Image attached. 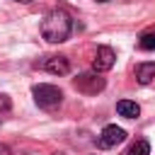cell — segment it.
I'll return each instance as SVG.
<instances>
[{
	"instance_id": "obj_1",
	"label": "cell",
	"mask_w": 155,
	"mask_h": 155,
	"mask_svg": "<svg viewBox=\"0 0 155 155\" xmlns=\"http://www.w3.org/2000/svg\"><path fill=\"white\" fill-rule=\"evenodd\" d=\"M73 34V17L65 10H51L41 22V36L48 44H63Z\"/></svg>"
},
{
	"instance_id": "obj_11",
	"label": "cell",
	"mask_w": 155,
	"mask_h": 155,
	"mask_svg": "<svg viewBox=\"0 0 155 155\" xmlns=\"http://www.w3.org/2000/svg\"><path fill=\"white\" fill-rule=\"evenodd\" d=\"M12 109V102H10V97L7 94H0V111L5 114V111H10Z\"/></svg>"
},
{
	"instance_id": "obj_10",
	"label": "cell",
	"mask_w": 155,
	"mask_h": 155,
	"mask_svg": "<svg viewBox=\"0 0 155 155\" xmlns=\"http://www.w3.org/2000/svg\"><path fill=\"white\" fill-rule=\"evenodd\" d=\"M138 46H140L143 51H155V29H150V31L140 34V39H138Z\"/></svg>"
},
{
	"instance_id": "obj_6",
	"label": "cell",
	"mask_w": 155,
	"mask_h": 155,
	"mask_svg": "<svg viewBox=\"0 0 155 155\" xmlns=\"http://www.w3.org/2000/svg\"><path fill=\"white\" fill-rule=\"evenodd\" d=\"M41 68H44L46 73H51V75H68V73H70V63H68L65 56H48V58L41 63Z\"/></svg>"
},
{
	"instance_id": "obj_9",
	"label": "cell",
	"mask_w": 155,
	"mask_h": 155,
	"mask_svg": "<svg viewBox=\"0 0 155 155\" xmlns=\"http://www.w3.org/2000/svg\"><path fill=\"white\" fill-rule=\"evenodd\" d=\"M124 155H150V143H148L145 138H138L136 143H131V145L124 150Z\"/></svg>"
},
{
	"instance_id": "obj_2",
	"label": "cell",
	"mask_w": 155,
	"mask_h": 155,
	"mask_svg": "<svg viewBox=\"0 0 155 155\" xmlns=\"http://www.w3.org/2000/svg\"><path fill=\"white\" fill-rule=\"evenodd\" d=\"M31 94H34V102H36L41 109H46V111L56 109V107L63 102V92H61L56 85H48V82L34 85V87H31Z\"/></svg>"
},
{
	"instance_id": "obj_5",
	"label": "cell",
	"mask_w": 155,
	"mask_h": 155,
	"mask_svg": "<svg viewBox=\"0 0 155 155\" xmlns=\"http://www.w3.org/2000/svg\"><path fill=\"white\" fill-rule=\"evenodd\" d=\"M114 63H116V53H114V48H109V46H99L97 53H94V58H92V70H94V73H107V70L114 68Z\"/></svg>"
},
{
	"instance_id": "obj_8",
	"label": "cell",
	"mask_w": 155,
	"mask_h": 155,
	"mask_svg": "<svg viewBox=\"0 0 155 155\" xmlns=\"http://www.w3.org/2000/svg\"><path fill=\"white\" fill-rule=\"evenodd\" d=\"M136 80L140 85H148L150 80H155V63H138L136 65Z\"/></svg>"
},
{
	"instance_id": "obj_13",
	"label": "cell",
	"mask_w": 155,
	"mask_h": 155,
	"mask_svg": "<svg viewBox=\"0 0 155 155\" xmlns=\"http://www.w3.org/2000/svg\"><path fill=\"white\" fill-rule=\"evenodd\" d=\"M17 2H24V5H27V2H31V0H17Z\"/></svg>"
},
{
	"instance_id": "obj_3",
	"label": "cell",
	"mask_w": 155,
	"mask_h": 155,
	"mask_svg": "<svg viewBox=\"0 0 155 155\" xmlns=\"http://www.w3.org/2000/svg\"><path fill=\"white\" fill-rule=\"evenodd\" d=\"M73 85H75V90L82 92V94H97V92L104 90L107 80H104L99 73H82V75H78V78L73 80Z\"/></svg>"
},
{
	"instance_id": "obj_14",
	"label": "cell",
	"mask_w": 155,
	"mask_h": 155,
	"mask_svg": "<svg viewBox=\"0 0 155 155\" xmlns=\"http://www.w3.org/2000/svg\"><path fill=\"white\" fill-rule=\"evenodd\" d=\"M97 2H109V0H97Z\"/></svg>"
},
{
	"instance_id": "obj_7",
	"label": "cell",
	"mask_w": 155,
	"mask_h": 155,
	"mask_svg": "<svg viewBox=\"0 0 155 155\" xmlns=\"http://www.w3.org/2000/svg\"><path fill=\"white\" fill-rule=\"evenodd\" d=\"M116 111H119V116H124V119H138L140 107H138L136 102H131V99H121V102H116Z\"/></svg>"
},
{
	"instance_id": "obj_12",
	"label": "cell",
	"mask_w": 155,
	"mask_h": 155,
	"mask_svg": "<svg viewBox=\"0 0 155 155\" xmlns=\"http://www.w3.org/2000/svg\"><path fill=\"white\" fill-rule=\"evenodd\" d=\"M0 155H12V150H10L5 143H0Z\"/></svg>"
},
{
	"instance_id": "obj_4",
	"label": "cell",
	"mask_w": 155,
	"mask_h": 155,
	"mask_svg": "<svg viewBox=\"0 0 155 155\" xmlns=\"http://www.w3.org/2000/svg\"><path fill=\"white\" fill-rule=\"evenodd\" d=\"M124 140H126V131H124L121 126H116V124H109V126L102 128V133H99V138H97V145H99L102 150H107V148H116V145L124 143Z\"/></svg>"
}]
</instances>
